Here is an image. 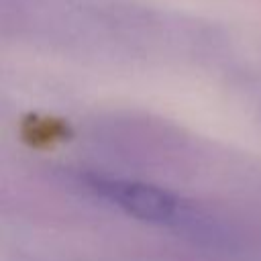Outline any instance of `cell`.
<instances>
[{
  "label": "cell",
  "instance_id": "cell-2",
  "mask_svg": "<svg viewBox=\"0 0 261 261\" xmlns=\"http://www.w3.org/2000/svg\"><path fill=\"white\" fill-rule=\"evenodd\" d=\"M86 130L96 155L124 171L184 175L202 163V147L190 133L147 112H106L94 116Z\"/></svg>",
  "mask_w": 261,
  "mask_h": 261
},
{
  "label": "cell",
  "instance_id": "cell-3",
  "mask_svg": "<svg viewBox=\"0 0 261 261\" xmlns=\"http://www.w3.org/2000/svg\"><path fill=\"white\" fill-rule=\"evenodd\" d=\"M243 82H247L255 94H257V114H259V120H261V63L257 65H247V71H243L241 75Z\"/></svg>",
  "mask_w": 261,
  "mask_h": 261
},
{
  "label": "cell",
  "instance_id": "cell-1",
  "mask_svg": "<svg viewBox=\"0 0 261 261\" xmlns=\"http://www.w3.org/2000/svg\"><path fill=\"white\" fill-rule=\"evenodd\" d=\"M0 33L20 45L100 63H228L214 22L137 0H0Z\"/></svg>",
  "mask_w": 261,
  "mask_h": 261
}]
</instances>
